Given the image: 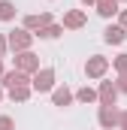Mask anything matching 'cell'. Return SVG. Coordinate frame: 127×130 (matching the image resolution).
<instances>
[{"label": "cell", "mask_w": 127, "mask_h": 130, "mask_svg": "<svg viewBox=\"0 0 127 130\" xmlns=\"http://www.w3.org/2000/svg\"><path fill=\"white\" fill-rule=\"evenodd\" d=\"M55 103H58V106H67V103H70V91H67V88H64V91H55Z\"/></svg>", "instance_id": "cell-11"}, {"label": "cell", "mask_w": 127, "mask_h": 130, "mask_svg": "<svg viewBox=\"0 0 127 130\" xmlns=\"http://www.w3.org/2000/svg\"><path fill=\"white\" fill-rule=\"evenodd\" d=\"M100 94H103V100H106V103H109V100H115V88H112V85H109V82H106V85H103V91H100Z\"/></svg>", "instance_id": "cell-12"}, {"label": "cell", "mask_w": 127, "mask_h": 130, "mask_svg": "<svg viewBox=\"0 0 127 130\" xmlns=\"http://www.w3.org/2000/svg\"><path fill=\"white\" fill-rule=\"evenodd\" d=\"M103 70H106V61H103V58H94V61L88 64V76H100Z\"/></svg>", "instance_id": "cell-5"}, {"label": "cell", "mask_w": 127, "mask_h": 130, "mask_svg": "<svg viewBox=\"0 0 127 130\" xmlns=\"http://www.w3.org/2000/svg\"><path fill=\"white\" fill-rule=\"evenodd\" d=\"M18 67H21V70H33V67H36L33 55H21V58H18Z\"/></svg>", "instance_id": "cell-10"}, {"label": "cell", "mask_w": 127, "mask_h": 130, "mask_svg": "<svg viewBox=\"0 0 127 130\" xmlns=\"http://www.w3.org/2000/svg\"><path fill=\"white\" fill-rule=\"evenodd\" d=\"M3 85L6 88H21L24 85V73H6L3 76Z\"/></svg>", "instance_id": "cell-2"}, {"label": "cell", "mask_w": 127, "mask_h": 130, "mask_svg": "<svg viewBox=\"0 0 127 130\" xmlns=\"http://www.w3.org/2000/svg\"><path fill=\"white\" fill-rule=\"evenodd\" d=\"M12 100H27V88H12Z\"/></svg>", "instance_id": "cell-13"}, {"label": "cell", "mask_w": 127, "mask_h": 130, "mask_svg": "<svg viewBox=\"0 0 127 130\" xmlns=\"http://www.w3.org/2000/svg\"><path fill=\"white\" fill-rule=\"evenodd\" d=\"M0 130H12V121L9 118H0Z\"/></svg>", "instance_id": "cell-15"}, {"label": "cell", "mask_w": 127, "mask_h": 130, "mask_svg": "<svg viewBox=\"0 0 127 130\" xmlns=\"http://www.w3.org/2000/svg\"><path fill=\"white\" fill-rule=\"evenodd\" d=\"M124 27H106V42H124Z\"/></svg>", "instance_id": "cell-4"}, {"label": "cell", "mask_w": 127, "mask_h": 130, "mask_svg": "<svg viewBox=\"0 0 127 130\" xmlns=\"http://www.w3.org/2000/svg\"><path fill=\"white\" fill-rule=\"evenodd\" d=\"M97 6H100V15H112L115 12V0H97Z\"/></svg>", "instance_id": "cell-8"}, {"label": "cell", "mask_w": 127, "mask_h": 130, "mask_svg": "<svg viewBox=\"0 0 127 130\" xmlns=\"http://www.w3.org/2000/svg\"><path fill=\"white\" fill-rule=\"evenodd\" d=\"M118 70H127V55H121V58H118Z\"/></svg>", "instance_id": "cell-16"}, {"label": "cell", "mask_w": 127, "mask_h": 130, "mask_svg": "<svg viewBox=\"0 0 127 130\" xmlns=\"http://www.w3.org/2000/svg\"><path fill=\"white\" fill-rule=\"evenodd\" d=\"M121 121H124V127H127V115H124V118H121Z\"/></svg>", "instance_id": "cell-18"}, {"label": "cell", "mask_w": 127, "mask_h": 130, "mask_svg": "<svg viewBox=\"0 0 127 130\" xmlns=\"http://www.w3.org/2000/svg\"><path fill=\"white\" fill-rule=\"evenodd\" d=\"M79 100H82V103H91V100H94V91H91V88L79 91Z\"/></svg>", "instance_id": "cell-14"}, {"label": "cell", "mask_w": 127, "mask_h": 130, "mask_svg": "<svg viewBox=\"0 0 127 130\" xmlns=\"http://www.w3.org/2000/svg\"><path fill=\"white\" fill-rule=\"evenodd\" d=\"M12 15H15V6H12V3H6V0H3V3H0V18H3V21H9V18H12Z\"/></svg>", "instance_id": "cell-9"}, {"label": "cell", "mask_w": 127, "mask_h": 130, "mask_svg": "<svg viewBox=\"0 0 127 130\" xmlns=\"http://www.w3.org/2000/svg\"><path fill=\"white\" fill-rule=\"evenodd\" d=\"M82 21H85V15H82V12H70V15L64 18V24H67V27H79Z\"/></svg>", "instance_id": "cell-6"}, {"label": "cell", "mask_w": 127, "mask_h": 130, "mask_svg": "<svg viewBox=\"0 0 127 130\" xmlns=\"http://www.w3.org/2000/svg\"><path fill=\"white\" fill-rule=\"evenodd\" d=\"M85 3H88V0H85Z\"/></svg>", "instance_id": "cell-20"}, {"label": "cell", "mask_w": 127, "mask_h": 130, "mask_svg": "<svg viewBox=\"0 0 127 130\" xmlns=\"http://www.w3.org/2000/svg\"><path fill=\"white\" fill-rule=\"evenodd\" d=\"M52 79H55V73H52V70H42V73L33 79V88H36V91H49V88H52Z\"/></svg>", "instance_id": "cell-1"}, {"label": "cell", "mask_w": 127, "mask_h": 130, "mask_svg": "<svg viewBox=\"0 0 127 130\" xmlns=\"http://www.w3.org/2000/svg\"><path fill=\"white\" fill-rule=\"evenodd\" d=\"M9 42H12V48H24V45L30 42V36H27L24 30H15L12 36H9Z\"/></svg>", "instance_id": "cell-3"}, {"label": "cell", "mask_w": 127, "mask_h": 130, "mask_svg": "<svg viewBox=\"0 0 127 130\" xmlns=\"http://www.w3.org/2000/svg\"><path fill=\"white\" fill-rule=\"evenodd\" d=\"M0 73H3V67H0Z\"/></svg>", "instance_id": "cell-19"}, {"label": "cell", "mask_w": 127, "mask_h": 130, "mask_svg": "<svg viewBox=\"0 0 127 130\" xmlns=\"http://www.w3.org/2000/svg\"><path fill=\"white\" fill-rule=\"evenodd\" d=\"M121 21H124V27H127V12H124V15H121Z\"/></svg>", "instance_id": "cell-17"}, {"label": "cell", "mask_w": 127, "mask_h": 130, "mask_svg": "<svg viewBox=\"0 0 127 130\" xmlns=\"http://www.w3.org/2000/svg\"><path fill=\"white\" fill-rule=\"evenodd\" d=\"M100 121H103V127H109V124H115V112H112L109 106H103V112H100Z\"/></svg>", "instance_id": "cell-7"}]
</instances>
